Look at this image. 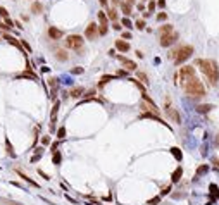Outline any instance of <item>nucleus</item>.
<instances>
[{
    "label": "nucleus",
    "mask_w": 219,
    "mask_h": 205,
    "mask_svg": "<svg viewBox=\"0 0 219 205\" xmlns=\"http://www.w3.org/2000/svg\"><path fill=\"white\" fill-rule=\"evenodd\" d=\"M195 64L200 67V71L204 72L205 79H207L212 86H216V84H218V81H219L218 62H216V61H209V59H197V62H195Z\"/></svg>",
    "instance_id": "nucleus-1"
},
{
    "label": "nucleus",
    "mask_w": 219,
    "mask_h": 205,
    "mask_svg": "<svg viewBox=\"0 0 219 205\" xmlns=\"http://www.w3.org/2000/svg\"><path fill=\"white\" fill-rule=\"evenodd\" d=\"M183 90L186 92V95L193 97V98H202V97H205V88H204L202 81H200L197 76H195L193 79H190V81L183 86Z\"/></svg>",
    "instance_id": "nucleus-2"
},
{
    "label": "nucleus",
    "mask_w": 219,
    "mask_h": 205,
    "mask_svg": "<svg viewBox=\"0 0 219 205\" xmlns=\"http://www.w3.org/2000/svg\"><path fill=\"white\" fill-rule=\"evenodd\" d=\"M191 53H193V47H191V45H181L176 50L171 52L169 57L174 61L176 66H179V64H183L185 61H188L190 57H191Z\"/></svg>",
    "instance_id": "nucleus-3"
},
{
    "label": "nucleus",
    "mask_w": 219,
    "mask_h": 205,
    "mask_svg": "<svg viewBox=\"0 0 219 205\" xmlns=\"http://www.w3.org/2000/svg\"><path fill=\"white\" fill-rule=\"evenodd\" d=\"M179 83H181V86H185L190 79H193L195 78V67L193 66H183L181 69H179Z\"/></svg>",
    "instance_id": "nucleus-4"
},
{
    "label": "nucleus",
    "mask_w": 219,
    "mask_h": 205,
    "mask_svg": "<svg viewBox=\"0 0 219 205\" xmlns=\"http://www.w3.org/2000/svg\"><path fill=\"white\" fill-rule=\"evenodd\" d=\"M83 43H85V40L81 38L80 35H69V36L66 38V47L71 48V50L81 52L83 50Z\"/></svg>",
    "instance_id": "nucleus-5"
},
{
    "label": "nucleus",
    "mask_w": 219,
    "mask_h": 205,
    "mask_svg": "<svg viewBox=\"0 0 219 205\" xmlns=\"http://www.w3.org/2000/svg\"><path fill=\"white\" fill-rule=\"evenodd\" d=\"M107 31H109V17H107V14L104 10H100L99 12V33L104 36V35H107Z\"/></svg>",
    "instance_id": "nucleus-6"
},
{
    "label": "nucleus",
    "mask_w": 219,
    "mask_h": 205,
    "mask_svg": "<svg viewBox=\"0 0 219 205\" xmlns=\"http://www.w3.org/2000/svg\"><path fill=\"white\" fill-rule=\"evenodd\" d=\"M166 112H168V115H169L171 119L174 121L176 124H181V117H179V114H178V110L174 109V107H171V98L168 97L166 98Z\"/></svg>",
    "instance_id": "nucleus-7"
},
{
    "label": "nucleus",
    "mask_w": 219,
    "mask_h": 205,
    "mask_svg": "<svg viewBox=\"0 0 219 205\" xmlns=\"http://www.w3.org/2000/svg\"><path fill=\"white\" fill-rule=\"evenodd\" d=\"M179 38V35L176 31H173L169 35H164V36H160V47H171L173 43H176Z\"/></svg>",
    "instance_id": "nucleus-8"
},
{
    "label": "nucleus",
    "mask_w": 219,
    "mask_h": 205,
    "mask_svg": "<svg viewBox=\"0 0 219 205\" xmlns=\"http://www.w3.org/2000/svg\"><path fill=\"white\" fill-rule=\"evenodd\" d=\"M99 26L95 24V22H90L88 26H86V30H85V36H86V40H97L99 38Z\"/></svg>",
    "instance_id": "nucleus-9"
},
{
    "label": "nucleus",
    "mask_w": 219,
    "mask_h": 205,
    "mask_svg": "<svg viewBox=\"0 0 219 205\" xmlns=\"http://www.w3.org/2000/svg\"><path fill=\"white\" fill-rule=\"evenodd\" d=\"M59 107H60L59 102H55V103H54V107H52V119H50V131H52V133L55 131V121H57V112H59Z\"/></svg>",
    "instance_id": "nucleus-10"
},
{
    "label": "nucleus",
    "mask_w": 219,
    "mask_h": 205,
    "mask_svg": "<svg viewBox=\"0 0 219 205\" xmlns=\"http://www.w3.org/2000/svg\"><path fill=\"white\" fill-rule=\"evenodd\" d=\"M117 59H119V62L128 69V71H136V62H133V61H130V59H126V57H123V55H117Z\"/></svg>",
    "instance_id": "nucleus-11"
},
{
    "label": "nucleus",
    "mask_w": 219,
    "mask_h": 205,
    "mask_svg": "<svg viewBox=\"0 0 219 205\" xmlns=\"http://www.w3.org/2000/svg\"><path fill=\"white\" fill-rule=\"evenodd\" d=\"M47 33H49V38H50V40H60V38L64 36V33H62L59 28H55V26H50Z\"/></svg>",
    "instance_id": "nucleus-12"
},
{
    "label": "nucleus",
    "mask_w": 219,
    "mask_h": 205,
    "mask_svg": "<svg viewBox=\"0 0 219 205\" xmlns=\"http://www.w3.org/2000/svg\"><path fill=\"white\" fill-rule=\"evenodd\" d=\"M4 38H5V40L9 41L10 45H14L16 48H19V50L22 52V53H24V50H22L24 47H22V43H21V40H17V38H14V36H10L9 33H5V35H4Z\"/></svg>",
    "instance_id": "nucleus-13"
},
{
    "label": "nucleus",
    "mask_w": 219,
    "mask_h": 205,
    "mask_svg": "<svg viewBox=\"0 0 219 205\" xmlns=\"http://www.w3.org/2000/svg\"><path fill=\"white\" fill-rule=\"evenodd\" d=\"M140 117H141V119H154V121H157V123L168 126V123H164V119H162V117H159L157 114H154V112H145V114H141Z\"/></svg>",
    "instance_id": "nucleus-14"
},
{
    "label": "nucleus",
    "mask_w": 219,
    "mask_h": 205,
    "mask_svg": "<svg viewBox=\"0 0 219 205\" xmlns=\"http://www.w3.org/2000/svg\"><path fill=\"white\" fill-rule=\"evenodd\" d=\"M55 59L60 62H66L69 59V53H67V50H64V48H57L55 50Z\"/></svg>",
    "instance_id": "nucleus-15"
},
{
    "label": "nucleus",
    "mask_w": 219,
    "mask_h": 205,
    "mask_svg": "<svg viewBox=\"0 0 219 205\" xmlns=\"http://www.w3.org/2000/svg\"><path fill=\"white\" fill-rule=\"evenodd\" d=\"M116 48L119 52H128L130 50V43L124 40H116Z\"/></svg>",
    "instance_id": "nucleus-16"
},
{
    "label": "nucleus",
    "mask_w": 219,
    "mask_h": 205,
    "mask_svg": "<svg viewBox=\"0 0 219 205\" xmlns=\"http://www.w3.org/2000/svg\"><path fill=\"white\" fill-rule=\"evenodd\" d=\"M174 28H173V24H164V26H160L159 28V36H164V35H169L173 33Z\"/></svg>",
    "instance_id": "nucleus-17"
},
{
    "label": "nucleus",
    "mask_w": 219,
    "mask_h": 205,
    "mask_svg": "<svg viewBox=\"0 0 219 205\" xmlns=\"http://www.w3.org/2000/svg\"><path fill=\"white\" fill-rule=\"evenodd\" d=\"M16 173H17V174H19V178H22V179H24L26 183H30L31 186H36V188H40V186H38V183H36V181H33V179H31L30 176H26V174H24V173H22V171H19V169H17Z\"/></svg>",
    "instance_id": "nucleus-18"
},
{
    "label": "nucleus",
    "mask_w": 219,
    "mask_h": 205,
    "mask_svg": "<svg viewBox=\"0 0 219 205\" xmlns=\"http://www.w3.org/2000/svg\"><path fill=\"white\" fill-rule=\"evenodd\" d=\"M212 109H214V105H210V103H204V105H199V107H197V112L207 114V112H210Z\"/></svg>",
    "instance_id": "nucleus-19"
},
{
    "label": "nucleus",
    "mask_w": 219,
    "mask_h": 205,
    "mask_svg": "<svg viewBox=\"0 0 219 205\" xmlns=\"http://www.w3.org/2000/svg\"><path fill=\"white\" fill-rule=\"evenodd\" d=\"M31 12H33V14H41V12H43L41 2H33V4H31Z\"/></svg>",
    "instance_id": "nucleus-20"
},
{
    "label": "nucleus",
    "mask_w": 219,
    "mask_h": 205,
    "mask_svg": "<svg viewBox=\"0 0 219 205\" xmlns=\"http://www.w3.org/2000/svg\"><path fill=\"white\" fill-rule=\"evenodd\" d=\"M181 176H183V169H181V165H179V167H176V171H174V173H173V176H171L173 183H178L179 179H181Z\"/></svg>",
    "instance_id": "nucleus-21"
},
{
    "label": "nucleus",
    "mask_w": 219,
    "mask_h": 205,
    "mask_svg": "<svg viewBox=\"0 0 219 205\" xmlns=\"http://www.w3.org/2000/svg\"><path fill=\"white\" fill-rule=\"evenodd\" d=\"M119 7H121V10H123V14H124L126 17H128V16L131 14V5L128 4V2H121V4H119Z\"/></svg>",
    "instance_id": "nucleus-22"
},
{
    "label": "nucleus",
    "mask_w": 219,
    "mask_h": 205,
    "mask_svg": "<svg viewBox=\"0 0 219 205\" xmlns=\"http://www.w3.org/2000/svg\"><path fill=\"white\" fill-rule=\"evenodd\" d=\"M49 84H50V88H52V95H50V98H55V92H57V79H55V78H50Z\"/></svg>",
    "instance_id": "nucleus-23"
},
{
    "label": "nucleus",
    "mask_w": 219,
    "mask_h": 205,
    "mask_svg": "<svg viewBox=\"0 0 219 205\" xmlns=\"http://www.w3.org/2000/svg\"><path fill=\"white\" fill-rule=\"evenodd\" d=\"M205 173H209V164L200 165L199 169H197V173H195V178H200V176H204Z\"/></svg>",
    "instance_id": "nucleus-24"
},
{
    "label": "nucleus",
    "mask_w": 219,
    "mask_h": 205,
    "mask_svg": "<svg viewBox=\"0 0 219 205\" xmlns=\"http://www.w3.org/2000/svg\"><path fill=\"white\" fill-rule=\"evenodd\" d=\"M171 154L174 155V159H176L178 162H181V159H183V154H181V150H179L178 147H173V148H171Z\"/></svg>",
    "instance_id": "nucleus-25"
},
{
    "label": "nucleus",
    "mask_w": 219,
    "mask_h": 205,
    "mask_svg": "<svg viewBox=\"0 0 219 205\" xmlns=\"http://www.w3.org/2000/svg\"><path fill=\"white\" fill-rule=\"evenodd\" d=\"M30 71H31V67H28V72H24V74H19V76H17V79H24V78H30V79H33V81H36L38 78H36L35 74H31Z\"/></svg>",
    "instance_id": "nucleus-26"
},
{
    "label": "nucleus",
    "mask_w": 219,
    "mask_h": 205,
    "mask_svg": "<svg viewBox=\"0 0 219 205\" xmlns=\"http://www.w3.org/2000/svg\"><path fill=\"white\" fill-rule=\"evenodd\" d=\"M107 17L116 22V21H117V10L114 9V7H112V9H109V10H107Z\"/></svg>",
    "instance_id": "nucleus-27"
},
{
    "label": "nucleus",
    "mask_w": 219,
    "mask_h": 205,
    "mask_svg": "<svg viewBox=\"0 0 219 205\" xmlns=\"http://www.w3.org/2000/svg\"><path fill=\"white\" fill-rule=\"evenodd\" d=\"M83 93H85V90H83V88H74L69 95H71V97H74V98H78V97H81Z\"/></svg>",
    "instance_id": "nucleus-28"
},
{
    "label": "nucleus",
    "mask_w": 219,
    "mask_h": 205,
    "mask_svg": "<svg viewBox=\"0 0 219 205\" xmlns=\"http://www.w3.org/2000/svg\"><path fill=\"white\" fill-rule=\"evenodd\" d=\"M5 147H7V154H9L10 157H16V152L12 150V143H10V141H9V138L5 140Z\"/></svg>",
    "instance_id": "nucleus-29"
},
{
    "label": "nucleus",
    "mask_w": 219,
    "mask_h": 205,
    "mask_svg": "<svg viewBox=\"0 0 219 205\" xmlns=\"http://www.w3.org/2000/svg\"><path fill=\"white\" fill-rule=\"evenodd\" d=\"M60 160H62V155H60V152H55V154H54V159H52V162H54L55 165H59Z\"/></svg>",
    "instance_id": "nucleus-30"
},
{
    "label": "nucleus",
    "mask_w": 219,
    "mask_h": 205,
    "mask_svg": "<svg viewBox=\"0 0 219 205\" xmlns=\"http://www.w3.org/2000/svg\"><path fill=\"white\" fill-rule=\"evenodd\" d=\"M36 150H38V152H35V155L31 157V162H36V160L41 157V154H43V148H36Z\"/></svg>",
    "instance_id": "nucleus-31"
},
{
    "label": "nucleus",
    "mask_w": 219,
    "mask_h": 205,
    "mask_svg": "<svg viewBox=\"0 0 219 205\" xmlns=\"http://www.w3.org/2000/svg\"><path fill=\"white\" fill-rule=\"evenodd\" d=\"M138 79L141 83H143V84H149V78H147V74H145V72H138Z\"/></svg>",
    "instance_id": "nucleus-32"
},
{
    "label": "nucleus",
    "mask_w": 219,
    "mask_h": 205,
    "mask_svg": "<svg viewBox=\"0 0 219 205\" xmlns=\"http://www.w3.org/2000/svg\"><path fill=\"white\" fill-rule=\"evenodd\" d=\"M110 79H112V76H102V79H100V83H99V88H102L105 83H109Z\"/></svg>",
    "instance_id": "nucleus-33"
},
{
    "label": "nucleus",
    "mask_w": 219,
    "mask_h": 205,
    "mask_svg": "<svg viewBox=\"0 0 219 205\" xmlns=\"http://www.w3.org/2000/svg\"><path fill=\"white\" fill-rule=\"evenodd\" d=\"M57 138H59V140H62V138H66V128H64V126L57 129Z\"/></svg>",
    "instance_id": "nucleus-34"
},
{
    "label": "nucleus",
    "mask_w": 219,
    "mask_h": 205,
    "mask_svg": "<svg viewBox=\"0 0 219 205\" xmlns=\"http://www.w3.org/2000/svg\"><path fill=\"white\" fill-rule=\"evenodd\" d=\"M121 24H123V26H126L128 30H130V28H133V22H131V21L128 19V17H124V19L121 21Z\"/></svg>",
    "instance_id": "nucleus-35"
},
{
    "label": "nucleus",
    "mask_w": 219,
    "mask_h": 205,
    "mask_svg": "<svg viewBox=\"0 0 219 205\" xmlns=\"http://www.w3.org/2000/svg\"><path fill=\"white\" fill-rule=\"evenodd\" d=\"M0 17H4V19H9V12L5 7H0Z\"/></svg>",
    "instance_id": "nucleus-36"
},
{
    "label": "nucleus",
    "mask_w": 219,
    "mask_h": 205,
    "mask_svg": "<svg viewBox=\"0 0 219 205\" xmlns=\"http://www.w3.org/2000/svg\"><path fill=\"white\" fill-rule=\"evenodd\" d=\"M155 7H157V2H155V0H150L149 2V12H154Z\"/></svg>",
    "instance_id": "nucleus-37"
},
{
    "label": "nucleus",
    "mask_w": 219,
    "mask_h": 205,
    "mask_svg": "<svg viewBox=\"0 0 219 205\" xmlns=\"http://www.w3.org/2000/svg\"><path fill=\"white\" fill-rule=\"evenodd\" d=\"M135 26H136L138 30H143V28H145V21H143V19H138L136 22H135Z\"/></svg>",
    "instance_id": "nucleus-38"
},
{
    "label": "nucleus",
    "mask_w": 219,
    "mask_h": 205,
    "mask_svg": "<svg viewBox=\"0 0 219 205\" xmlns=\"http://www.w3.org/2000/svg\"><path fill=\"white\" fill-rule=\"evenodd\" d=\"M159 202H160V196H155V198L149 200V202H147V205H155V204H159Z\"/></svg>",
    "instance_id": "nucleus-39"
},
{
    "label": "nucleus",
    "mask_w": 219,
    "mask_h": 205,
    "mask_svg": "<svg viewBox=\"0 0 219 205\" xmlns=\"http://www.w3.org/2000/svg\"><path fill=\"white\" fill-rule=\"evenodd\" d=\"M168 19V14L166 12H160V14H157V21H166Z\"/></svg>",
    "instance_id": "nucleus-40"
},
{
    "label": "nucleus",
    "mask_w": 219,
    "mask_h": 205,
    "mask_svg": "<svg viewBox=\"0 0 219 205\" xmlns=\"http://www.w3.org/2000/svg\"><path fill=\"white\" fill-rule=\"evenodd\" d=\"M21 43H22V47H24V50H26V52H31V47L28 45V41H26V40H21Z\"/></svg>",
    "instance_id": "nucleus-41"
},
{
    "label": "nucleus",
    "mask_w": 219,
    "mask_h": 205,
    "mask_svg": "<svg viewBox=\"0 0 219 205\" xmlns=\"http://www.w3.org/2000/svg\"><path fill=\"white\" fill-rule=\"evenodd\" d=\"M4 204H7V205H22V204H19V202H14V200H2Z\"/></svg>",
    "instance_id": "nucleus-42"
},
{
    "label": "nucleus",
    "mask_w": 219,
    "mask_h": 205,
    "mask_svg": "<svg viewBox=\"0 0 219 205\" xmlns=\"http://www.w3.org/2000/svg\"><path fill=\"white\" fill-rule=\"evenodd\" d=\"M169 191H171V186H166V188H164V190L160 191V196H162V195H168Z\"/></svg>",
    "instance_id": "nucleus-43"
},
{
    "label": "nucleus",
    "mask_w": 219,
    "mask_h": 205,
    "mask_svg": "<svg viewBox=\"0 0 219 205\" xmlns=\"http://www.w3.org/2000/svg\"><path fill=\"white\" fill-rule=\"evenodd\" d=\"M123 38H124V40H130V38H131V33H130V31H124V33H123Z\"/></svg>",
    "instance_id": "nucleus-44"
},
{
    "label": "nucleus",
    "mask_w": 219,
    "mask_h": 205,
    "mask_svg": "<svg viewBox=\"0 0 219 205\" xmlns=\"http://www.w3.org/2000/svg\"><path fill=\"white\" fill-rule=\"evenodd\" d=\"M83 72V67H74L73 69V74H81Z\"/></svg>",
    "instance_id": "nucleus-45"
},
{
    "label": "nucleus",
    "mask_w": 219,
    "mask_h": 205,
    "mask_svg": "<svg viewBox=\"0 0 219 205\" xmlns=\"http://www.w3.org/2000/svg\"><path fill=\"white\" fill-rule=\"evenodd\" d=\"M112 28H114L116 31H119L121 28H123V24H119V22H114V24H112Z\"/></svg>",
    "instance_id": "nucleus-46"
},
{
    "label": "nucleus",
    "mask_w": 219,
    "mask_h": 205,
    "mask_svg": "<svg viewBox=\"0 0 219 205\" xmlns=\"http://www.w3.org/2000/svg\"><path fill=\"white\" fill-rule=\"evenodd\" d=\"M41 143H43V145H49L50 143V138H49V136H43V138H41Z\"/></svg>",
    "instance_id": "nucleus-47"
},
{
    "label": "nucleus",
    "mask_w": 219,
    "mask_h": 205,
    "mask_svg": "<svg viewBox=\"0 0 219 205\" xmlns=\"http://www.w3.org/2000/svg\"><path fill=\"white\" fill-rule=\"evenodd\" d=\"M99 2H100L102 7H107V5H109V0H99Z\"/></svg>",
    "instance_id": "nucleus-48"
},
{
    "label": "nucleus",
    "mask_w": 219,
    "mask_h": 205,
    "mask_svg": "<svg viewBox=\"0 0 219 205\" xmlns=\"http://www.w3.org/2000/svg\"><path fill=\"white\" fill-rule=\"evenodd\" d=\"M57 147H59V143L55 141V143L52 145V150H50V152H54V154H55V152H57Z\"/></svg>",
    "instance_id": "nucleus-49"
},
{
    "label": "nucleus",
    "mask_w": 219,
    "mask_h": 205,
    "mask_svg": "<svg viewBox=\"0 0 219 205\" xmlns=\"http://www.w3.org/2000/svg\"><path fill=\"white\" fill-rule=\"evenodd\" d=\"M0 30H10V28L5 24V22H0Z\"/></svg>",
    "instance_id": "nucleus-50"
},
{
    "label": "nucleus",
    "mask_w": 219,
    "mask_h": 205,
    "mask_svg": "<svg viewBox=\"0 0 219 205\" xmlns=\"http://www.w3.org/2000/svg\"><path fill=\"white\" fill-rule=\"evenodd\" d=\"M157 5H159V7H164V5H166V0H157Z\"/></svg>",
    "instance_id": "nucleus-51"
},
{
    "label": "nucleus",
    "mask_w": 219,
    "mask_h": 205,
    "mask_svg": "<svg viewBox=\"0 0 219 205\" xmlns=\"http://www.w3.org/2000/svg\"><path fill=\"white\" fill-rule=\"evenodd\" d=\"M126 74H128V72L124 71V69H121V71H117V76H126Z\"/></svg>",
    "instance_id": "nucleus-52"
},
{
    "label": "nucleus",
    "mask_w": 219,
    "mask_h": 205,
    "mask_svg": "<svg viewBox=\"0 0 219 205\" xmlns=\"http://www.w3.org/2000/svg\"><path fill=\"white\" fill-rule=\"evenodd\" d=\"M212 162H214V164L219 167V157H214V159H212Z\"/></svg>",
    "instance_id": "nucleus-53"
},
{
    "label": "nucleus",
    "mask_w": 219,
    "mask_h": 205,
    "mask_svg": "<svg viewBox=\"0 0 219 205\" xmlns=\"http://www.w3.org/2000/svg\"><path fill=\"white\" fill-rule=\"evenodd\" d=\"M38 173H40V174L43 176V178H45V179H50V176H47V174H45V173H43V171H38Z\"/></svg>",
    "instance_id": "nucleus-54"
},
{
    "label": "nucleus",
    "mask_w": 219,
    "mask_h": 205,
    "mask_svg": "<svg viewBox=\"0 0 219 205\" xmlns=\"http://www.w3.org/2000/svg\"><path fill=\"white\" fill-rule=\"evenodd\" d=\"M110 2H112L114 5H119V4H121V2H123V0H110Z\"/></svg>",
    "instance_id": "nucleus-55"
},
{
    "label": "nucleus",
    "mask_w": 219,
    "mask_h": 205,
    "mask_svg": "<svg viewBox=\"0 0 219 205\" xmlns=\"http://www.w3.org/2000/svg\"><path fill=\"white\" fill-rule=\"evenodd\" d=\"M216 145L219 147V133H218V136H216Z\"/></svg>",
    "instance_id": "nucleus-56"
},
{
    "label": "nucleus",
    "mask_w": 219,
    "mask_h": 205,
    "mask_svg": "<svg viewBox=\"0 0 219 205\" xmlns=\"http://www.w3.org/2000/svg\"><path fill=\"white\" fill-rule=\"evenodd\" d=\"M126 2H128L130 5H133V4H135V0H126Z\"/></svg>",
    "instance_id": "nucleus-57"
},
{
    "label": "nucleus",
    "mask_w": 219,
    "mask_h": 205,
    "mask_svg": "<svg viewBox=\"0 0 219 205\" xmlns=\"http://www.w3.org/2000/svg\"><path fill=\"white\" fill-rule=\"evenodd\" d=\"M207 205H212V204H210V202H209V204H207Z\"/></svg>",
    "instance_id": "nucleus-58"
}]
</instances>
